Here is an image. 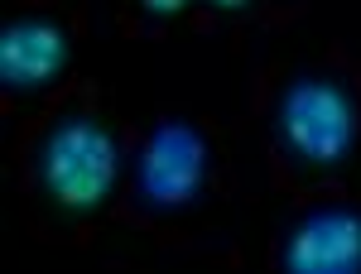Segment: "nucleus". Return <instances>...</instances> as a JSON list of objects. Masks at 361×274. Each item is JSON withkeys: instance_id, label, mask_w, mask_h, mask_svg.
Segmentation results:
<instances>
[{"instance_id": "1", "label": "nucleus", "mask_w": 361, "mask_h": 274, "mask_svg": "<svg viewBox=\"0 0 361 274\" xmlns=\"http://www.w3.org/2000/svg\"><path fill=\"white\" fill-rule=\"evenodd\" d=\"M5 173L39 246H92L116 221L126 173V120H116L106 87L97 77L58 82L54 96L20 120Z\"/></svg>"}, {"instance_id": "2", "label": "nucleus", "mask_w": 361, "mask_h": 274, "mask_svg": "<svg viewBox=\"0 0 361 274\" xmlns=\"http://www.w3.org/2000/svg\"><path fill=\"white\" fill-rule=\"evenodd\" d=\"M241 144H250V125L202 116L188 106H169L154 125L126 120V173L116 226H130L154 246L197 255L212 265H236V250L202 236L197 221L222 212L241 197Z\"/></svg>"}, {"instance_id": "3", "label": "nucleus", "mask_w": 361, "mask_h": 274, "mask_svg": "<svg viewBox=\"0 0 361 274\" xmlns=\"http://www.w3.org/2000/svg\"><path fill=\"white\" fill-rule=\"evenodd\" d=\"M246 125L284 202L361 188V58L328 44L318 63H250Z\"/></svg>"}, {"instance_id": "4", "label": "nucleus", "mask_w": 361, "mask_h": 274, "mask_svg": "<svg viewBox=\"0 0 361 274\" xmlns=\"http://www.w3.org/2000/svg\"><path fill=\"white\" fill-rule=\"evenodd\" d=\"M92 10L82 0H15L0 29V116L15 120L29 96L49 92L87 39Z\"/></svg>"}, {"instance_id": "5", "label": "nucleus", "mask_w": 361, "mask_h": 274, "mask_svg": "<svg viewBox=\"0 0 361 274\" xmlns=\"http://www.w3.org/2000/svg\"><path fill=\"white\" fill-rule=\"evenodd\" d=\"M265 265L275 274H361V188H328L289 202L270 236Z\"/></svg>"}, {"instance_id": "6", "label": "nucleus", "mask_w": 361, "mask_h": 274, "mask_svg": "<svg viewBox=\"0 0 361 274\" xmlns=\"http://www.w3.org/2000/svg\"><path fill=\"white\" fill-rule=\"evenodd\" d=\"M308 0H193L197 34H226L231 54H246L250 34H275L304 20Z\"/></svg>"}, {"instance_id": "7", "label": "nucleus", "mask_w": 361, "mask_h": 274, "mask_svg": "<svg viewBox=\"0 0 361 274\" xmlns=\"http://www.w3.org/2000/svg\"><path fill=\"white\" fill-rule=\"evenodd\" d=\"M183 20L193 25V0H116L121 39H169Z\"/></svg>"}]
</instances>
